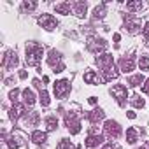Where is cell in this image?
Wrapping results in <instances>:
<instances>
[{
  "label": "cell",
  "mask_w": 149,
  "mask_h": 149,
  "mask_svg": "<svg viewBox=\"0 0 149 149\" xmlns=\"http://www.w3.org/2000/svg\"><path fill=\"white\" fill-rule=\"evenodd\" d=\"M42 54H44V49L37 42H30L26 46V63L30 67H37L42 60Z\"/></svg>",
  "instance_id": "6da1fadb"
},
{
  "label": "cell",
  "mask_w": 149,
  "mask_h": 149,
  "mask_svg": "<svg viewBox=\"0 0 149 149\" xmlns=\"http://www.w3.org/2000/svg\"><path fill=\"white\" fill-rule=\"evenodd\" d=\"M65 126L68 128V132L72 135H77L81 132V121H79V116L76 112H68L65 116Z\"/></svg>",
  "instance_id": "7a4b0ae2"
},
{
  "label": "cell",
  "mask_w": 149,
  "mask_h": 149,
  "mask_svg": "<svg viewBox=\"0 0 149 149\" xmlns=\"http://www.w3.org/2000/svg\"><path fill=\"white\" fill-rule=\"evenodd\" d=\"M86 46H88V49H90L91 53H95V54H100L102 51H105V47H107V42H105L104 39H98V37H90Z\"/></svg>",
  "instance_id": "3957f363"
},
{
  "label": "cell",
  "mask_w": 149,
  "mask_h": 149,
  "mask_svg": "<svg viewBox=\"0 0 149 149\" xmlns=\"http://www.w3.org/2000/svg\"><path fill=\"white\" fill-rule=\"evenodd\" d=\"M95 63L98 65V68H100L102 72H107L111 67H114V58H112V54L104 53V54H98V56H97Z\"/></svg>",
  "instance_id": "277c9868"
},
{
  "label": "cell",
  "mask_w": 149,
  "mask_h": 149,
  "mask_svg": "<svg viewBox=\"0 0 149 149\" xmlns=\"http://www.w3.org/2000/svg\"><path fill=\"white\" fill-rule=\"evenodd\" d=\"M70 93V81L68 79H61L54 83V95L56 98H65Z\"/></svg>",
  "instance_id": "5b68a950"
},
{
  "label": "cell",
  "mask_w": 149,
  "mask_h": 149,
  "mask_svg": "<svg viewBox=\"0 0 149 149\" xmlns=\"http://www.w3.org/2000/svg\"><path fill=\"white\" fill-rule=\"evenodd\" d=\"M104 132H105L107 137H111V139H118V137L121 135V126H119L118 121L109 119V121H105V125H104Z\"/></svg>",
  "instance_id": "8992f818"
},
{
  "label": "cell",
  "mask_w": 149,
  "mask_h": 149,
  "mask_svg": "<svg viewBox=\"0 0 149 149\" xmlns=\"http://www.w3.org/2000/svg\"><path fill=\"white\" fill-rule=\"evenodd\" d=\"M111 93H112V97L118 100L119 105H125V104H126V97H128L126 86H123V84H116V86H112Z\"/></svg>",
  "instance_id": "52a82bcc"
},
{
  "label": "cell",
  "mask_w": 149,
  "mask_h": 149,
  "mask_svg": "<svg viewBox=\"0 0 149 149\" xmlns=\"http://www.w3.org/2000/svg\"><path fill=\"white\" fill-rule=\"evenodd\" d=\"M39 25H40L44 30L51 32V30H54V28L58 26V21H56V18L51 16V14H42V16L39 18Z\"/></svg>",
  "instance_id": "ba28073f"
},
{
  "label": "cell",
  "mask_w": 149,
  "mask_h": 149,
  "mask_svg": "<svg viewBox=\"0 0 149 149\" xmlns=\"http://www.w3.org/2000/svg\"><path fill=\"white\" fill-rule=\"evenodd\" d=\"M16 65H18V54H16V51H7L6 56H4V60H2V67L4 68H14Z\"/></svg>",
  "instance_id": "9c48e42d"
},
{
  "label": "cell",
  "mask_w": 149,
  "mask_h": 149,
  "mask_svg": "<svg viewBox=\"0 0 149 149\" xmlns=\"http://www.w3.org/2000/svg\"><path fill=\"white\" fill-rule=\"evenodd\" d=\"M125 28L128 30V33H130V35H137V33L140 32V25L133 19V16H132V14H128V16H126V19H125Z\"/></svg>",
  "instance_id": "30bf717a"
},
{
  "label": "cell",
  "mask_w": 149,
  "mask_h": 149,
  "mask_svg": "<svg viewBox=\"0 0 149 149\" xmlns=\"http://www.w3.org/2000/svg\"><path fill=\"white\" fill-rule=\"evenodd\" d=\"M47 63H49L53 68H58L60 65H63V63H61V53L56 51V49H51V51H49V56H47Z\"/></svg>",
  "instance_id": "8fae6325"
},
{
  "label": "cell",
  "mask_w": 149,
  "mask_h": 149,
  "mask_svg": "<svg viewBox=\"0 0 149 149\" xmlns=\"http://www.w3.org/2000/svg\"><path fill=\"white\" fill-rule=\"evenodd\" d=\"M119 68L126 74V72H132L135 68V58L133 56H125L119 60Z\"/></svg>",
  "instance_id": "7c38bea8"
},
{
  "label": "cell",
  "mask_w": 149,
  "mask_h": 149,
  "mask_svg": "<svg viewBox=\"0 0 149 149\" xmlns=\"http://www.w3.org/2000/svg\"><path fill=\"white\" fill-rule=\"evenodd\" d=\"M21 116H25V105L23 104H14L11 109H9V118L13 121H18Z\"/></svg>",
  "instance_id": "4fadbf2b"
},
{
  "label": "cell",
  "mask_w": 149,
  "mask_h": 149,
  "mask_svg": "<svg viewBox=\"0 0 149 149\" xmlns=\"http://www.w3.org/2000/svg\"><path fill=\"white\" fill-rule=\"evenodd\" d=\"M100 144H104V137L102 135H88V139H86V147L88 149L98 147Z\"/></svg>",
  "instance_id": "5bb4252c"
},
{
  "label": "cell",
  "mask_w": 149,
  "mask_h": 149,
  "mask_svg": "<svg viewBox=\"0 0 149 149\" xmlns=\"http://www.w3.org/2000/svg\"><path fill=\"white\" fill-rule=\"evenodd\" d=\"M72 6H74V14H76L77 18H84V14L88 11V4L86 2H76Z\"/></svg>",
  "instance_id": "9a60e30c"
},
{
  "label": "cell",
  "mask_w": 149,
  "mask_h": 149,
  "mask_svg": "<svg viewBox=\"0 0 149 149\" xmlns=\"http://www.w3.org/2000/svg\"><path fill=\"white\" fill-rule=\"evenodd\" d=\"M84 83H86V84H100L102 79L98 77V74H95L93 70H88V72L84 74Z\"/></svg>",
  "instance_id": "2e32d148"
},
{
  "label": "cell",
  "mask_w": 149,
  "mask_h": 149,
  "mask_svg": "<svg viewBox=\"0 0 149 149\" xmlns=\"http://www.w3.org/2000/svg\"><path fill=\"white\" fill-rule=\"evenodd\" d=\"M104 116H105V112L102 111V109H93L91 112H88V119L95 125V123H98V121H102L104 119Z\"/></svg>",
  "instance_id": "e0dca14e"
},
{
  "label": "cell",
  "mask_w": 149,
  "mask_h": 149,
  "mask_svg": "<svg viewBox=\"0 0 149 149\" xmlns=\"http://www.w3.org/2000/svg\"><path fill=\"white\" fill-rule=\"evenodd\" d=\"M74 9V6L70 2H61V4H56L54 6V11L58 14H70V11Z\"/></svg>",
  "instance_id": "ac0fdd59"
},
{
  "label": "cell",
  "mask_w": 149,
  "mask_h": 149,
  "mask_svg": "<svg viewBox=\"0 0 149 149\" xmlns=\"http://www.w3.org/2000/svg\"><path fill=\"white\" fill-rule=\"evenodd\" d=\"M32 140L35 144H44L47 140V133L46 132H40V130H33L32 132Z\"/></svg>",
  "instance_id": "d6986e66"
},
{
  "label": "cell",
  "mask_w": 149,
  "mask_h": 149,
  "mask_svg": "<svg viewBox=\"0 0 149 149\" xmlns=\"http://www.w3.org/2000/svg\"><path fill=\"white\" fill-rule=\"evenodd\" d=\"M23 100H25V105H28V107H32L33 104H35V95L32 93V90H23Z\"/></svg>",
  "instance_id": "ffe728a7"
},
{
  "label": "cell",
  "mask_w": 149,
  "mask_h": 149,
  "mask_svg": "<svg viewBox=\"0 0 149 149\" xmlns=\"http://www.w3.org/2000/svg\"><path fill=\"white\" fill-rule=\"evenodd\" d=\"M39 119H40L39 118V112H33V111L28 112V116H25V121H26L28 126H37L39 125Z\"/></svg>",
  "instance_id": "44dd1931"
},
{
  "label": "cell",
  "mask_w": 149,
  "mask_h": 149,
  "mask_svg": "<svg viewBox=\"0 0 149 149\" xmlns=\"http://www.w3.org/2000/svg\"><path fill=\"white\" fill-rule=\"evenodd\" d=\"M58 128V119H56V116H47L46 118V130L47 132H53V130H56Z\"/></svg>",
  "instance_id": "7402d4cb"
},
{
  "label": "cell",
  "mask_w": 149,
  "mask_h": 149,
  "mask_svg": "<svg viewBox=\"0 0 149 149\" xmlns=\"http://www.w3.org/2000/svg\"><path fill=\"white\" fill-rule=\"evenodd\" d=\"M142 83H146V79H144L142 74H135V76H132V77L128 79V84H130V86H140Z\"/></svg>",
  "instance_id": "603a6c76"
},
{
  "label": "cell",
  "mask_w": 149,
  "mask_h": 149,
  "mask_svg": "<svg viewBox=\"0 0 149 149\" xmlns=\"http://www.w3.org/2000/svg\"><path fill=\"white\" fill-rule=\"evenodd\" d=\"M105 11H107L105 4H100V6H97V7L93 9V16H95L97 19H102V18L105 16Z\"/></svg>",
  "instance_id": "cb8c5ba5"
},
{
  "label": "cell",
  "mask_w": 149,
  "mask_h": 149,
  "mask_svg": "<svg viewBox=\"0 0 149 149\" xmlns=\"http://www.w3.org/2000/svg\"><path fill=\"white\" fill-rule=\"evenodd\" d=\"M137 137H139V133H137V130L133 126L126 130V140H128V144H135L137 142Z\"/></svg>",
  "instance_id": "d4e9b609"
},
{
  "label": "cell",
  "mask_w": 149,
  "mask_h": 149,
  "mask_svg": "<svg viewBox=\"0 0 149 149\" xmlns=\"http://www.w3.org/2000/svg\"><path fill=\"white\" fill-rule=\"evenodd\" d=\"M130 104H132L133 107H137V109H142V107H144V98H140V95H133V97L130 98Z\"/></svg>",
  "instance_id": "484cf974"
},
{
  "label": "cell",
  "mask_w": 149,
  "mask_h": 149,
  "mask_svg": "<svg viewBox=\"0 0 149 149\" xmlns=\"http://www.w3.org/2000/svg\"><path fill=\"white\" fill-rule=\"evenodd\" d=\"M7 146H9L11 149H18V147L21 146V140H19V137H14V135H11V137L7 139Z\"/></svg>",
  "instance_id": "4316f807"
},
{
  "label": "cell",
  "mask_w": 149,
  "mask_h": 149,
  "mask_svg": "<svg viewBox=\"0 0 149 149\" xmlns=\"http://www.w3.org/2000/svg\"><path fill=\"white\" fill-rule=\"evenodd\" d=\"M39 100H40L42 107H47V105H49V102H51V100H49V93H47L46 90H42V91H40V95H39Z\"/></svg>",
  "instance_id": "83f0119b"
},
{
  "label": "cell",
  "mask_w": 149,
  "mask_h": 149,
  "mask_svg": "<svg viewBox=\"0 0 149 149\" xmlns=\"http://www.w3.org/2000/svg\"><path fill=\"white\" fill-rule=\"evenodd\" d=\"M126 9H128V11H140V9H142V2H140V0L128 2V4H126Z\"/></svg>",
  "instance_id": "f1b7e54d"
},
{
  "label": "cell",
  "mask_w": 149,
  "mask_h": 149,
  "mask_svg": "<svg viewBox=\"0 0 149 149\" xmlns=\"http://www.w3.org/2000/svg\"><path fill=\"white\" fill-rule=\"evenodd\" d=\"M139 67H140V70H149V56H140V60H139Z\"/></svg>",
  "instance_id": "f546056e"
},
{
  "label": "cell",
  "mask_w": 149,
  "mask_h": 149,
  "mask_svg": "<svg viewBox=\"0 0 149 149\" xmlns=\"http://www.w3.org/2000/svg\"><path fill=\"white\" fill-rule=\"evenodd\" d=\"M72 147V142L68 139H61V142L58 144V149H70Z\"/></svg>",
  "instance_id": "4dcf8cb0"
},
{
  "label": "cell",
  "mask_w": 149,
  "mask_h": 149,
  "mask_svg": "<svg viewBox=\"0 0 149 149\" xmlns=\"http://www.w3.org/2000/svg\"><path fill=\"white\" fill-rule=\"evenodd\" d=\"M35 7H37L35 2H23V9H25V11H33Z\"/></svg>",
  "instance_id": "1f68e13d"
},
{
  "label": "cell",
  "mask_w": 149,
  "mask_h": 149,
  "mask_svg": "<svg viewBox=\"0 0 149 149\" xmlns=\"http://www.w3.org/2000/svg\"><path fill=\"white\" fill-rule=\"evenodd\" d=\"M18 95H19V90H18V88H14V90L9 93V98H11V100L16 104V98H18Z\"/></svg>",
  "instance_id": "d6a6232c"
},
{
  "label": "cell",
  "mask_w": 149,
  "mask_h": 149,
  "mask_svg": "<svg viewBox=\"0 0 149 149\" xmlns=\"http://www.w3.org/2000/svg\"><path fill=\"white\" fill-rule=\"evenodd\" d=\"M142 32H144V39H146V40H149V21L144 25V30H142Z\"/></svg>",
  "instance_id": "836d02e7"
},
{
  "label": "cell",
  "mask_w": 149,
  "mask_h": 149,
  "mask_svg": "<svg viewBox=\"0 0 149 149\" xmlns=\"http://www.w3.org/2000/svg\"><path fill=\"white\" fill-rule=\"evenodd\" d=\"M142 91H144V93H149V79H146V83H144V86H142Z\"/></svg>",
  "instance_id": "e575fe53"
},
{
  "label": "cell",
  "mask_w": 149,
  "mask_h": 149,
  "mask_svg": "<svg viewBox=\"0 0 149 149\" xmlns=\"http://www.w3.org/2000/svg\"><path fill=\"white\" fill-rule=\"evenodd\" d=\"M33 86H35V88H39V90H40V91H42V90H44V88H42V84H40V81H39V79H33Z\"/></svg>",
  "instance_id": "d590c367"
},
{
  "label": "cell",
  "mask_w": 149,
  "mask_h": 149,
  "mask_svg": "<svg viewBox=\"0 0 149 149\" xmlns=\"http://www.w3.org/2000/svg\"><path fill=\"white\" fill-rule=\"evenodd\" d=\"M126 116H128L130 119H135V118H137V114H135V112H132V111H128V112H126Z\"/></svg>",
  "instance_id": "8d00e7d4"
},
{
  "label": "cell",
  "mask_w": 149,
  "mask_h": 149,
  "mask_svg": "<svg viewBox=\"0 0 149 149\" xmlns=\"http://www.w3.org/2000/svg\"><path fill=\"white\" fill-rule=\"evenodd\" d=\"M88 102H90L91 105H95V104H97V97H90V98H88Z\"/></svg>",
  "instance_id": "74e56055"
},
{
  "label": "cell",
  "mask_w": 149,
  "mask_h": 149,
  "mask_svg": "<svg viewBox=\"0 0 149 149\" xmlns=\"http://www.w3.org/2000/svg\"><path fill=\"white\" fill-rule=\"evenodd\" d=\"M26 76H28V74H26L25 70H21V72H19V79H26Z\"/></svg>",
  "instance_id": "f35d334b"
},
{
  "label": "cell",
  "mask_w": 149,
  "mask_h": 149,
  "mask_svg": "<svg viewBox=\"0 0 149 149\" xmlns=\"http://www.w3.org/2000/svg\"><path fill=\"white\" fill-rule=\"evenodd\" d=\"M121 40V35L119 33H114V42H119Z\"/></svg>",
  "instance_id": "ab89813d"
},
{
  "label": "cell",
  "mask_w": 149,
  "mask_h": 149,
  "mask_svg": "<svg viewBox=\"0 0 149 149\" xmlns=\"http://www.w3.org/2000/svg\"><path fill=\"white\" fill-rule=\"evenodd\" d=\"M102 149H114V147H112V144H105V146H104Z\"/></svg>",
  "instance_id": "60d3db41"
},
{
  "label": "cell",
  "mask_w": 149,
  "mask_h": 149,
  "mask_svg": "<svg viewBox=\"0 0 149 149\" xmlns=\"http://www.w3.org/2000/svg\"><path fill=\"white\" fill-rule=\"evenodd\" d=\"M76 149H81V147H76Z\"/></svg>",
  "instance_id": "b9f144b4"
},
{
  "label": "cell",
  "mask_w": 149,
  "mask_h": 149,
  "mask_svg": "<svg viewBox=\"0 0 149 149\" xmlns=\"http://www.w3.org/2000/svg\"><path fill=\"white\" fill-rule=\"evenodd\" d=\"M140 149H146V147H140Z\"/></svg>",
  "instance_id": "7bdbcfd3"
}]
</instances>
